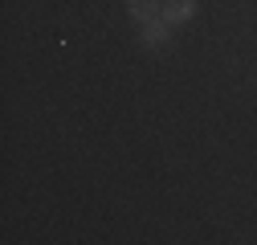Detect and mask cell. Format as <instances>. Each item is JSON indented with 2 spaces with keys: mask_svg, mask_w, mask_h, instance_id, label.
I'll return each instance as SVG.
<instances>
[{
  "mask_svg": "<svg viewBox=\"0 0 257 245\" xmlns=\"http://www.w3.org/2000/svg\"><path fill=\"white\" fill-rule=\"evenodd\" d=\"M192 13H196V0H168V5H164V13H159V17H164L168 25H180V21H188Z\"/></svg>",
  "mask_w": 257,
  "mask_h": 245,
  "instance_id": "obj_1",
  "label": "cell"
},
{
  "mask_svg": "<svg viewBox=\"0 0 257 245\" xmlns=\"http://www.w3.org/2000/svg\"><path fill=\"white\" fill-rule=\"evenodd\" d=\"M143 41H147V45H164V41H168V21H164V17L147 21V25H143Z\"/></svg>",
  "mask_w": 257,
  "mask_h": 245,
  "instance_id": "obj_3",
  "label": "cell"
},
{
  "mask_svg": "<svg viewBox=\"0 0 257 245\" xmlns=\"http://www.w3.org/2000/svg\"><path fill=\"white\" fill-rule=\"evenodd\" d=\"M126 9H131V17L139 25H147V21H155L159 13H164V9H159V0H126Z\"/></svg>",
  "mask_w": 257,
  "mask_h": 245,
  "instance_id": "obj_2",
  "label": "cell"
}]
</instances>
